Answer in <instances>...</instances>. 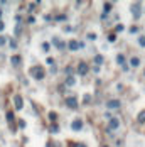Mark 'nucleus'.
I'll list each match as a JSON object with an SVG mask.
<instances>
[{
  "mask_svg": "<svg viewBox=\"0 0 145 147\" xmlns=\"http://www.w3.org/2000/svg\"><path fill=\"white\" fill-rule=\"evenodd\" d=\"M29 75L32 76V78H35V80H44V69H42V66H32L30 69H29Z\"/></svg>",
  "mask_w": 145,
  "mask_h": 147,
  "instance_id": "f257e3e1",
  "label": "nucleus"
},
{
  "mask_svg": "<svg viewBox=\"0 0 145 147\" xmlns=\"http://www.w3.org/2000/svg\"><path fill=\"white\" fill-rule=\"evenodd\" d=\"M132 15H133V19H138V17L142 15V4L135 2L132 5Z\"/></svg>",
  "mask_w": 145,
  "mask_h": 147,
  "instance_id": "f03ea898",
  "label": "nucleus"
},
{
  "mask_svg": "<svg viewBox=\"0 0 145 147\" xmlns=\"http://www.w3.org/2000/svg\"><path fill=\"white\" fill-rule=\"evenodd\" d=\"M71 128H72L74 132L81 130V128H83V120H81V118H74V120H72V123H71Z\"/></svg>",
  "mask_w": 145,
  "mask_h": 147,
  "instance_id": "7ed1b4c3",
  "label": "nucleus"
},
{
  "mask_svg": "<svg viewBox=\"0 0 145 147\" xmlns=\"http://www.w3.org/2000/svg\"><path fill=\"white\" fill-rule=\"evenodd\" d=\"M66 105H68L69 108L74 110V108H78V100H76L74 96H68V98H66Z\"/></svg>",
  "mask_w": 145,
  "mask_h": 147,
  "instance_id": "20e7f679",
  "label": "nucleus"
},
{
  "mask_svg": "<svg viewBox=\"0 0 145 147\" xmlns=\"http://www.w3.org/2000/svg\"><path fill=\"white\" fill-rule=\"evenodd\" d=\"M14 103H15V108H17V110H22V106H24V100H22L20 95H15V96H14Z\"/></svg>",
  "mask_w": 145,
  "mask_h": 147,
  "instance_id": "39448f33",
  "label": "nucleus"
},
{
  "mask_svg": "<svg viewBox=\"0 0 145 147\" xmlns=\"http://www.w3.org/2000/svg\"><path fill=\"white\" fill-rule=\"evenodd\" d=\"M78 73H79L81 76H84L86 73H88V64H86V63H79V64H78Z\"/></svg>",
  "mask_w": 145,
  "mask_h": 147,
  "instance_id": "423d86ee",
  "label": "nucleus"
},
{
  "mask_svg": "<svg viewBox=\"0 0 145 147\" xmlns=\"http://www.w3.org/2000/svg\"><path fill=\"white\" fill-rule=\"evenodd\" d=\"M118 125H120L118 118H111V120H110V127H108V132H110V130H115V128H118Z\"/></svg>",
  "mask_w": 145,
  "mask_h": 147,
  "instance_id": "0eeeda50",
  "label": "nucleus"
},
{
  "mask_svg": "<svg viewBox=\"0 0 145 147\" xmlns=\"http://www.w3.org/2000/svg\"><path fill=\"white\" fill-rule=\"evenodd\" d=\"M120 105H121V103H120V100H110V101L106 103V106H108V108H120Z\"/></svg>",
  "mask_w": 145,
  "mask_h": 147,
  "instance_id": "6e6552de",
  "label": "nucleus"
},
{
  "mask_svg": "<svg viewBox=\"0 0 145 147\" xmlns=\"http://www.w3.org/2000/svg\"><path fill=\"white\" fill-rule=\"evenodd\" d=\"M52 44L56 46L58 49H64V47H66V44H64V42H61V41H59L58 37H54V39H52Z\"/></svg>",
  "mask_w": 145,
  "mask_h": 147,
  "instance_id": "1a4fd4ad",
  "label": "nucleus"
},
{
  "mask_svg": "<svg viewBox=\"0 0 145 147\" xmlns=\"http://www.w3.org/2000/svg\"><path fill=\"white\" fill-rule=\"evenodd\" d=\"M68 47H69L71 51H78V49H79V42H76V41H69Z\"/></svg>",
  "mask_w": 145,
  "mask_h": 147,
  "instance_id": "9d476101",
  "label": "nucleus"
},
{
  "mask_svg": "<svg viewBox=\"0 0 145 147\" xmlns=\"http://www.w3.org/2000/svg\"><path fill=\"white\" fill-rule=\"evenodd\" d=\"M10 61H12V64H14V66H19V64H20V56H17V54H15V56H12V59H10Z\"/></svg>",
  "mask_w": 145,
  "mask_h": 147,
  "instance_id": "9b49d317",
  "label": "nucleus"
},
{
  "mask_svg": "<svg viewBox=\"0 0 145 147\" xmlns=\"http://www.w3.org/2000/svg\"><path fill=\"white\" fill-rule=\"evenodd\" d=\"M110 10H111V4H110V2H105V4H103V12L108 14Z\"/></svg>",
  "mask_w": 145,
  "mask_h": 147,
  "instance_id": "f8f14e48",
  "label": "nucleus"
},
{
  "mask_svg": "<svg viewBox=\"0 0 145 147\" xmlns=\"http://www.w3.org/2000/svg\"><path fill=\"white\" fill-rule=\"evenodd\" d=\"M137 120H138L140 123H145V110H143V112H140V113H138Z\"/></svg>",
  "mask_w": 145,
  "mask_h": 147,
  "instance_id": "ddd939ff",
  "label": "nucleus"
},
{
  "mask_svg": "<svg viewBox=\"0 0 145 147\" xmlns=\"http://www.w3.org/2000/svg\"><path fill=\"white\" fill-rule=\"evenodd\" d=\"M130 64H132V66H140V59H138L137 56H133V58L130 59Z\"/></svg>",
  "mask_w": 145,
  "mask_h": 147,
  "instance_id": "4468645a",
  "label": "nucleus"
},
{
  "mask_svg": "<svg viewBox=\"0 0 145 147\" xmlns=\"http://www.w3.org/2000/svg\"><path fill=\"white\" fill-rule=\"evenodd\" d=\"M116 63L118 64H125V56H123V54H118V56H116Z\"/></svg>",
  "mask_w": 145,
  "mask_h": 147,
  "instance_id": "2eb2a0df",
  "label": "nucleus"
},
{
  "mask_svg": "<svg viewBox=\"0 0 145 147\" xmlns=\"http://www.w3.org/2000/svg\"><path fill=\"white\" fill-rule=\"evenodd\" d=\"M49 118H51V122H56L58 120V113L56 112H49Z\"/></svg>",
  "mask_w": 145,
  "mask_h": 147,
  "instance_id": "dca6fc26",
  "label": "nucleus"
},
{
  "mask_svg": "<svg viewBox=\"0 0 145 147\" xmlns=\"http://www.w3.org/2000/svg\"><path fill=\"white\" fill-rule=\"evenodd\" d=\"M51 132H52V134H58V132H59V127H58L56 123H52V125H51Z\"/></svg>",
  "mask_w": 145,
  "mask_h": 147,
  "instance_id": "f3484780",
  "label": "nucleus"
},
{
  "mask_svg": "<svg viewBox=\"0 0 145 147\" xmlns=\"http://www.w3.org/2000/svg\"><path fill=\"white\" fill-rule=\"evenodd\" d=\"M95 63H96V64H101V63H103V56L96 54V56H95Z\"/></svg>",
  "mask_w": 145,
  "mask_h": 147,
  "instance_id": "a211bd4d",
  "label": "nucleus"
},
{
  "mask_svg": "<svg viewBox=\"0 0 145 147\" xmlns=\"http://www.w3.org/2000/svg\"><path fill=\"white\" fill-rule=\"evenodd\" d=\"M74 83H76V80L72 78V76H69V78H68V81H66V85H68V86H71V85H74Z\"/></svg>",
  "mask_w": 145,
  "mask_h": 147,
  "instance_id": "6ab92c4d",
  "label": "nucleus"
},
{
  "mask_svg": "<svg viewBox=\"0 0 145 147\" xmlns=\"http://www.w3.org/2000/svg\"><path fill=\"white\" fill-rule=\"evenodd\" d=\"M49 47H51V46H49V42H42V51H44V52H47V51H49Z\"/></svg>",
  "mask_w": 145,
  "mask_h": 147,
  "instance_id": "aec40b11",
  "label": "nucleus"
},
{
  "mask_svg": "<svg viewBox=\"0 0 145 147\" xmlns=\"http://www.w3.org/2000/svg\"><path fill=\"white\" fill-rule=\"evenodd\" d=\"M108 41H110V42H115V41H116V35H115V34H110V35H108Z\"/></svg>",
  "mask_w": 145,
  "mask_h": 147,
  "instance_id": "412c9836",
  "label": "nucleus"
},
{
  "mask_svg": "<svg viewBox=\"0 0 145 147\" xmlns=\"http://www.w3.org/2000/svg\"><path fill=\"white\" fill-rule=\"evenodd\" d=\"M7 120H9V122L14 120V113H12V112H7Z\"/></svg>",
  "mask_w": 145,
  "mask_h": 147,
  "instance_id": "4be33fe9",
  "label": "nucleus"
},
{
  "mask_svg": "<svg viewBox=\"0 0 145 147\" xmlns=\"http://www.w3.org/2000/svg\"><path fill=\"white\" fill-rule=\"evenodd\" d=\"M86 37H88L89 41H95V39H96V34H88Z\"/></svg>",
  "mask_w": 145,
  "mask_h": 147,
  "instance_id": "5701e85b",
  "label": "nucleus"
},
{
  "mask_svg": "<svg viewBox=\"0 0 145 147\" xmlns=\"http://www.w3.org/2000/svg\"><path fill=\"white\" fill-rule=\"evenodd\" d=\"M89 100H91V96H89V95H84V98H83L84 105H86V103H89Z\"/></svg>",
  "mask_w": 145,
  "mask_h": 147,
  "instance_id": "b1692460",
  "label": "nucleus"
},
{
  "mask_svg": "<svg viewBox=\"0 0 145 147\" xmlns=\"http://www.w3.org/2000/svg\"><path fill=\"white\" fill-rule=\"evenodd\" d=\"M7 42V37H4V35H0V46H4Z\"/></svg>",
  "mask_w": 145,
  "mask_h": 147,
  "instance_id": "393cba45",
  "label": "nucleus"
},
{
  "mask_svg": "<svg viewBox=\"0 0 145 147\" xmlns=\"http://www.w3.org/2000/svg\"><path fill=\"white\" fill-rule=\"evenodd\" d=\"M34 22H35L34 17H29V19H27V24H34Z\"/></svg>",
  "mask_w": 145,
  "mask_h": 147,
  "instance_id": "a878e982",
  "label": "nucleus"
},
{
  "mask_svg": "<svg viewBox=\"0 0 145 147\" xmlns=\"http://www.w3.org/2000/svg\"><path fill=\"white\" fill-rule=\"evenodd\" d=\"M138 42H140V46H145V37H140Z\"/></svg>",
  "mask_w": 145,
  "mask_h": 147,
  "instance_id": "bb28decb",
  "label": "nucleus"
},
{
  "mask_svg": "<svg viewBox=\"0 0 145 147\" xmlns=\"http://www.w3.org/2000/svg\"><path fill=\"white\" fill-rule=\"evenodd\" d=\"M4 29H5V24H4V22H2V20H0V32H2V30H4Z\"/></svg>",
  "mask_w": 145,
  "mask_h": 147,
  "instance_id": "cd10ccee",
  "label": "nucleus"
},
{
  "mask_svg": "<svg viewBox=\"0 0 145 147\" xmlns=\"http://www.w3.org/2000/svg\"><path fill=\"white\" fill-rule=\"evenodd\" d=\"M137 30H138V27H137V25H133V27L130 29V32H137Z\"/></svg>",
  "mask_w": 145,
  "mask_h": 147,
  "instance_id": "c85d7f7f",
  "label": "nucleus"
},
{
  "mask_svg": "<svg viewBox=\"0 0 145 147\" xmlns=\"http://www.w3.org/2000/svg\"><path fill=\"white\" fill-rule=\"evenodd\" d=\"M71 147H86V145H83V144H74V145H71Z\"/></svg>",
  "mask_w": 145,
  "mask_h": 147,
  "instance_id": "c756f323",
  "label": "nucleus"
},
{
  "mask_svg": "<svg viewBox=\"0 0 145 147\" xmlns=\"http://www.w3.org/2000/svg\"><path fill=\"white\" fill-rule=\"evenodd\" d=\"M46 147H52V144H51V142H49V144H47V145H46Z\"/></svg>",
  "mask_w": 145,
  "mask_h": 147,
  "instance_id": "7c9ffc66",
  "label": "nucleus"
},
{
  "mask_svg": "<svg viewBox=\"0 0 145 147\" xmlns=\"http://www.w3.org/2000/svg\"><path fill=\"white\" fill-rule=\"evenodd\" d=\"M0 17H2V9H0Z\"/></svg>",
  "mask_w": 145,
  "mask_h": 147,
  "instance_id": "2f4dec72",
  "label": "nucleus"
}]
</instances>
